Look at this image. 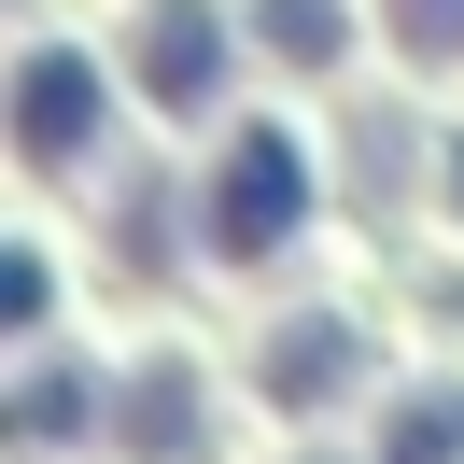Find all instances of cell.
<instances>
[{
	"label": "cell",
	"instance_id": "5",
	"mask_svg": "<svg viewBox=\"0 0 464 464\" xmlns=\"http://www.w3.org/2000/svg\"><path fill=\"white\" fill-rule=\"evenodd\" d=\"M254 29H267V57H295V71H324L352 43V14L338 0H254Z\"/></svg>",
	"mask_w": 464,
	"mask_h": 464
},
{
	"label": "cell",
	"instance_id": "8",
	"mask_svg": "<svg viewBox=\"0 0 464 464\" xmlns=\"http://www.w3.org/2000/svg\"><path fill=\"white\" fill-rule=\"evenodd\" d=\"M127 436H141V450H169V436H183V380H141V394H127Z\"/></svg>",
	"mask_w": 464,
	"mask_h": 464
},
{
	"label": "cell",
	"instance_id": "3",
	"mask_svg": "<svg viewBox=\"0 0 464 464\" xmlns=\"http://www.w3.org/2000/svg\"><path fill=\"white\" fill-rule=\"evenodd\" d=\"M14 141H29L43 169H71V155L99 141V71L71 57V43H43V57L14 71Z\"/></svg>",
	"mask_w": 464,
	"mask_h": 464
},
{
	"label": "cell",
	"instance_id": "6",
	"mask_svg": "<svg viewBox=\"0 0 464 464\" xmlns=\"http://www.w3.org/2000/svg\"><path fill=\"white\" fill-rule=\"evenodd\" d=\"M380 464H464V394H450V380L394 422V450H380Z\"/></svg>",
	"mask_w": 464,
	"mask_h": 464
},
{
	"label": "cell",
	"instance_id": "7",
	"mask_svg": "<svg viewBox=\"0 0 464 464\" xmlns=\"http://www.w3.org/2000/svg\"><path fill=\"white\" fill-rule=\"evenodd\" d=\"M394 29H408V57L450 71V57H464V0H394Z\"/></svg>",
	"mask_w": 464,
	"mask_h": 464
},
{
	"label": "cell",
	"instance_id": "1",
	"mask_svg": "<svg viewBox=\"0 0 464 464\" xmlns=\"http://www.w3.org/2000/svg\"><path fill=\"white\" fill-rule=\"evenodd\" d=\"M295 211H310V155H295L282 127H239V141H226V169H211V254H226V267L282 254V239H295Z\"/></svg>",
	"mask_w": 464,
	"mask_h": 464
},
{
	"label": "cell",
	"instance_id": "4",
	"mask_svg": "<svg viewBox=\"0 0 464 464\" xmlns=\"http://www.w3.org/2000/svg\"><path fill=\"white\" fill-rule=\"evenodd\" d=\"M352 366H366V338H352V324H282L254 380H267L282 408H324V394H352Z\"/></svg>",
	"mask_w": 464,
	"mask_h": 464
},
{
	"label": "cell",
	"instance_id": "2",
	"mask_svg": "<svg viewBox=\"0 0 464 464\" xmlns=\"http://www.w3.org/2000/svg\"><path fill=\"white\" fill-rule=\"evenodd\" d=\"M141 85L169 113H211L226 99V14L211 0H141Z\"/></svg>",
	"mask_w": 464,
	"mask_h": 464
}]
</instances>
